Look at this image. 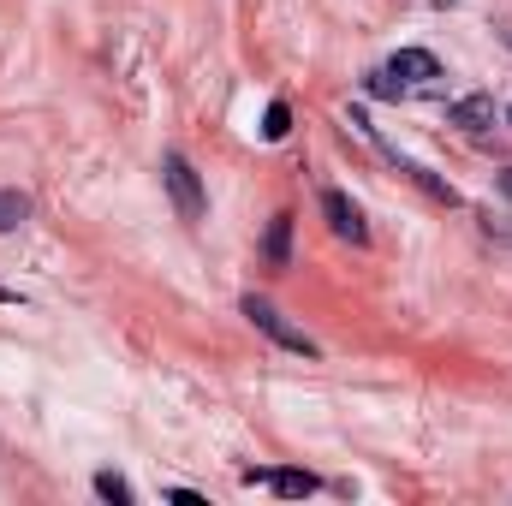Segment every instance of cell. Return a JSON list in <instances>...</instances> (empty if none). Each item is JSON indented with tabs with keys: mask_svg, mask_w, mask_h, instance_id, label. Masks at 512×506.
<instances>
[{
	"mask_svg": "<svg viewBox=\"0 0 512 506\" xmlns=\"http://www.w3.org/2000/svg\"><path fill=\"white\" fill-rule=\"evenodd\" d=\"M161 179H167V197H173V209H179V221H203V185H197V167L179 155V149H167L161 155Z\"/></svg>",
	"mask_w": 512,
	"mask_h": 506,
	"instance_id": "6da1fadb",
	"label": "cell"
},
{
	"mask_svg": "<svg viewBox=\"0 0 512 506\" xmlns=\"http://www.w3.org/2000/svg\"><path fill=\"white\" fill-rule=\"evenodd\" d=\"M239 310L251 316V322L262 328V334H268V340H274V346H286V352H304V358H316V340H310L304 328H292V322H286V316H280V310H274L268 298H245Z\"/></svg>",
	"mask_w": 512,
	"mask_h": 506,
	"instance_id": "7a4b0ae2",
	"label": "cell"
},
{
	"mask_svg": "<svg viewBox=\"0 0 512 506\" xmlns=\"http://www.w3.org/2000/svg\"><path fill=\"white\" fill-rule=\"evenodd\" d=\"M322 215H328L334 239H346V245H364L370 239V227H364V215H358V203L346 191H322Z\"/></svg>",
	"mask_w": 512,
	"mask_h": 506,
	"instance_id": "3957f363",
	"label": "cell"
},
{
	"mask_svg": "<svg viewBox=\"0 0 512 506\" xmlns=\"http://www.w3.org/2000/svg\"><path fill=\"white\" fill-rule=\"evenodd\" d=\"M447 120H453L459 131H489V126H495V96L471 90V96H459V102L447 108Z\"/></svg>",
	"mask_w": 512,
	"mask_h": 506,
	"instance_id": "277c9868",
	"label": "cell"
},
{
	"mask_svg": "<svg viewBox=\"0 0 512 506\" xmlns=\"http://www.w3.org/2000/svg\"><path fill=\"white\" fill-rule=\"evenodd\" d=\"M387 72H393L399 84H423V78H441V60H435L429 48H399V54L387 60Z\"/></svg>",
	"mask_w": 512,
	"mask_h": 506,
	"instance_id": "5b68a950",
	"label": "cell"
},
{
	"mask_svg": "<svg viewBox=\"0 0 512 506\" xmlns=\"http://www.w3.org/2000/svg\"><path fill=\"white\" fill-rule=\"evenodd\" d=\"M262 262H268V268H286V262H292V215H274V221H268Z\"/></svg>",
	"mask_w": 512,
	"mask_h": 506,
	"instance_id": "8992f818",
	"label": "cell"
},
{
	"mask_svg": "<svg viewBox=\"0 0 512 506\" xmlns=\"http://www.w3.org/2000/svg\"><path fill=\"white\" fill-rule=\"evenodd\" d=\"M268 489H274V495H286V501H298V495H316V477L286 465V471H268Z\"/></svg>",
	"mask_w": 512,
	"mask_h": 506,
	"instance_id": "52a82bcc",
	"label": "cell"
},
{
	"mask_svg": "<svg viewBox=\"0 0 512 506\" xmlns=\"http://www.w3.org/2000/svg\"><path fill=\"white\" fill-rule=\"evenodd\" d=\"M18 221H30V197L24 191H0V233H12Z\"/></svg>",
	"mask_w": 512,
	"mask_h": 506,
	"instance_id": "ba28073f",
	"label": "cell"
},
{
	"mask_svg": "<svg viewBox=\"0 0 512 506\" xmlns=\"http://www.w3.org/2000/svg\"><path fill=\"white\" fill-rule=\"evenodd\" d=\"M286 131H292V108H286V102H268V114H262V137L280 143Z\"/></svg>",
	"mask_w": 512,
	"mask_h": 506,
	"instance_id": "9c48e42d",
	"label": "cell"
},
{
	"mask_svg": "<svg viewBox=\"0 0 512 506\" xmlns=\"http://www.w3.org/2000/svg\"><path fill=\"white\" fill-rule=\"evenodd\" d=\"M405 173H411V179H417V185H423V191H429V197H441V203H459V191H453V185H447V179H435V173H429V167H405Z\"/></svg>",
	"mask_w": 512,
	"mask_h": 506,
	"instance_id": "30bf717a",
	"label": "cell"
},
{
	"mask_svg": "<svg viewBox=\"0 0 512 506\" xmlns=\"http://www.w3.org/2000/svg\"><path fill=\"white\" fill-rule=\"evenodd\" d=\"M96 495H102V501H131V483L114 477V471H102V477H96Z\"/></svg>",
	"mask_w": 512,
	"mask_h": 506,
	"instance_id": "8fae6325",
	"label": "cell"
},
{
	"mask_svg": "<svg viewBox=\"0 0 512 506\" xmlns=\"http://www.w3.org/2000/svg\"><path fill=\"white\" fill-rule=\"evenodd\" d=\"M370 96H382V102H399V96H405V84H399L393 72H370Z\"/></svg>",
	"mask_w": 512,
	"mask_h": 506,
	"instance_id": "7c38bea8",
	"label": "cell"
},
{
	"mask_svg": "<svg viewBox=\"0 0 512 506\" xmlns=\"http://www.w3.org/2000/svg\"><path fill=\"white\" fill-rule=\"evenodd\" d=\"M495 185H501V197H512V167L501 173V179H495Z\"/></svg>",
	"mask_w": 512,
	"mask_h": 506,
	"instance_id": "4fadbf2b",
	"label": "cell"
},
{
	"mask_svg": "<svg viewBox=\"0 0 512 506\" xmlns=\"http://www.w3.org/2000/svg\"><path fill=\"white\" fill-rule=\"evenodd\" d=\"M501 36H507V48H512V30H501Z\"/></svg>",
	"mask_w": 512,
	"mask_h": 506,
	"instance_id": "5bb4252c",
	"label": "cell"
},
{
	"mask_svg": "<svg viewBox=\"0 0 512 506\" xmlns=\"http://www.w3.org/2000/svg\"><path fill=\"white\" fill-rule=\"evenodd\" d=\"M507 120H512V108H507Z\"/></svg>",
	"mask_w": 512,
	"mask_h": 506,
	"instance_id": "9a60e30c",
	"label": "cell"
}]
</instances>
